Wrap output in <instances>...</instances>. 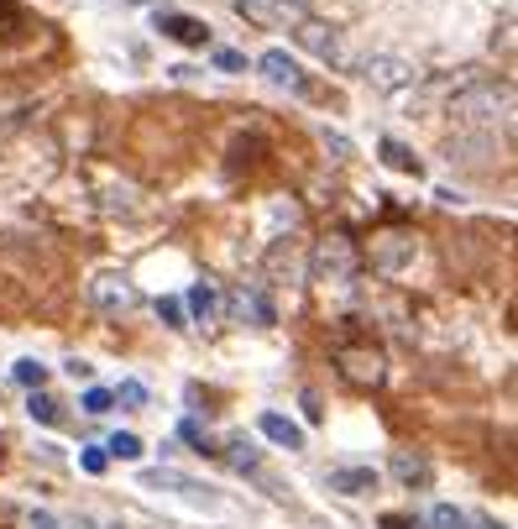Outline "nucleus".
<instances>
[{
	"label": "nucleus",
	"mask_w": 518,
	"mask_h": 529,
	"mask_svg": "<svg viewBox=\"0 0 518 529\" xmlns=\"http://www.w3.org/2000/svg\"><path fill=\"white\" fill-rule=\"evenodd\" d=\"M513 110H518V100L508 85H472L451 100V116H456L461 127H493V121L513 116Z\"/></svg>",
	"instance_id": "f257e3e1"
},
{
	"label": "nucleus",
	"mask_w": 518,
	"mask_h": 529,
	"mask_svg": "<svg viewBox=\"0 0 518 529\" xmlns=\"http://www.w3.org/2000/svg\"><path fill=\"white\" fill-rule=\"evenodd\" d=\"M310 268H314V278L346 283V278H356V268H361V252L351 247V236H320L314 252H310Z\"/></svg>",
	"instance_id": "f03ea898"
},
{
	"label": "nucleus",
	"mask_w": 518,
	"mask_h": 529,
	"mask_svg": "<svg viewBox=\"0 0 518 529\" xmlns=\"http://www.w3.org/2000/svg\"><path fill=\"white\" fill-rule=\"evenodd\" d=\"M361 79L382 95H398V89H409L419 79L414 64L409 58H393V53H372V58H361Z\"/></svg>",
	"instance_id": "7ed1b4c3"
},
{
	"label": "nucleus",
	"mask_w": 518,
	"mask_h": 529,
	"mask_svg": "<svg viewBox=\"0 0 518 529\" xmlns=\"http://www.w3.org/2000/svg\"><path fill=\"white\" fill-rule=\"evenodd\" d=\"M89 304L105 315H126V310H137V289L121 273H95L89 278Z\"/></svg>",
	"instance_id": "20e7f679"
},
{
	"label": "nucleus",
	"mask_w": 518,
	"mask_h": 529,
	"mask_svg": "<svg viewBox=\"0 0 518 529\" xmlns=\"http://www.w3.org/2000/svg\"><path fill=\"white\" fill-rule=\"evenodd\" d=\"M335 361H340V372L356 388H382V378H388V367H382V357L372 346H346V351H335Z\"/></svg>",
	"instance_id": "39448f33"
},
{
	"label": "nucleus",
	"mask_w": 518,
	"mask_h": 529,
	"mask_svg": "<svg viewBox=\"0 0 518 529\" xmlns=\"http://www.w3.org/2000/svg\"><path fill=\"white\" fill-rule=\"evenodd\" d=\"M293 43L314 53V58H340V26L320 22V16H304V22L293 26Z\"/></svg>",
	"instance_id": "423d86ee"
},
{
	"label": "nucleus",
	"mask_w": 518,
	"mask_h": 529,
	"mask_svg": "<svg viewBox=\"0 0 518 529\" xmlns=\"http://www.w3.org/2000/svg\"><path fill=\"white\" fill-rule=\"evenodd\" d=\"M257 68L268 74L278 89H289V95H304V68L293 64V53H283V47H268L262 58H257Z\"/></svg>",
	"instance_id": "0eeeda50"
},
{
	"label": "nucleus",
	"mask_w": 518,
	"mask_h": 529,
	"mask_svg": "<svg viewBox=\"0 0 518 529\" xmlns=\"http://www.w3.org/2000/svg\"><path fill=\"white\" fill-rule=\"evenodd\" d=\"M230 315L241 320V325H251V331H262V325H272V299L262 294V289H230Z\"/></svg>",
	"instance_id": "6e6552de"
},
{
	"label": "nucleus",
	"mask_w": 518,
	"mask_h": 529,
	"mask_svg": "<svg viewBox=\"0 0 518 529\" xmlns=\"http://www.w3.org/2000/svg\"><path fill=\"white\" fill-rule=\"evenodd\" d=\"M236 5H241V16H251L257 26H278V22L299 26L304 22V11H299L293 0H236Z\"/></svg>",
	"instance_id": "1a4fd4ad"
},
{
	"label": "nucleus",
	"mask_w": 518,
	"mask_h": 529,
	"mask_svg": "<svg viewBox=\"0 0 518 529\" xmlns=\"http://www.w3.org/2000/svg\"><path fill=\"white\" fill-rule=\"evenodd\" d=\"M157 32L173 37V43H188V47H205L209 43V26L199 22V16H178V11H163V16H157Z\"/></svg>",
	"instance_id": "9d476101"
},
{
	"label": "nucleus",
	"mask_w": 518,
	"mask_h": 529,
	"mask_svg": "<svg viewBox=\"0 0 518 529\" xmlns=\"http://www.w3.org/2000/svg\"><path fill=\"white\" fill-rule=\"evenodd\" d=\"M414 257V236H382L372 247V268L377 273H393V268H403Z\"/></svg>",
	"instance_id": "9b49d317"
},
{
	"label": "nucleus",
	"mask_w": 518,
	"mask_h": 529,
	"mask_svg": "<svg viewBox=\"0 0 518 529\" xmlns=\"http://www.w3.org/2000/svg\"><path fill=\"white\" fill-rule=\"evenodd\" d=\"M257 430H262L272 445H283V451H299V445H304V430H299L289 414H272V409L262 414V420H257Z\"/></svg>",
	"instance_id": "f8f14e48"
},
{
	"label": "nucleus",
	"mask_w": 518,
	"mask_h": 529,
	"mask_svg": "<svg viewBox=\"0 0 518 529\" xmlns=\"http://www.w3.org/2000/svg\"><path fill=\"white\" fill-rule=\"evenodd\" d=\"M393 477L403 487H424V483H430V462H419V456H409V451H398V456H393Z\"/></svg>",
	"instance_id": "ddd939ff"
},
{
	"label": "nucleus",
	"mask_w": 518,
	"mask_h": 529,
	"mask_svg": "<svg viewBox=\"0 0 518 529\" xmlns=\"http://www.w3.org/2000/svg\"><path fill=\"white\" fill-rule=\"evenodd\" d=\"M330 487H335V493H356V498H361V493H372V487H377V472H372V466H356V472H335Z\"/></svg>",
	"instance_id": "4468645a"
},
{
	"label": "nucleus",
	"mask_w": 518,
	"mask_h": 529,
	"mask_svg": "<svg viewBox=\"0 0 518 529\" xmlns=\"http://www.w3.org/2000/svg\"><path fill=\"white\" fill-rule=\"evenodd\" d=\"M226 462L236 466V472H257V445H251L247 435H230V441H226Z\"/></svg>",
	"instance_id": "2eb2a0df"
},
{
	"label": "nucleus",
	"mask_w": 518,
	"mask_h": 529,
	"mask_svg": "<svg viewBox=\"0 0 518 529\" xmlns=\"http://www.w3.org/2000/svg\"><path fill=\"white\" fill-rule=\"evenodd\" d=\"M382 163H388V168H398V173H419V158H409V148H403V142H393V137H382Z\"/></svg>",
	"instance_id": "dca6fc26"
},
{
	"label": "nucleus",
	"mask_w": 518,
	"mask_h": 529,
	"mask_svg": "<svg viewBox=\"0 0 518 529\" xmlns=\"http://www.w3.org/2000/svg\"><path fill=\"white\" fill-rule=\"evenodd\" d=\"M26 414L37 424H58V399H47V393H37L32 388V399H26Z\"/></svg>",
	"instance_id": "f3484780"
},
{
	"label": "nucleus",
	"mask_w": 518,
	"mask_h": 529,
	"mask_svg": "<svg viewBox=\"0 0 518 529\" xmlns=\"http://www.w3.org/2000/svg\"><path fill=\"white\" fill-rule=\"evenodd\" d=\"M105 445H110V456H121V462H137V456H142V441H137L131 430H116Z\"/></svg>",
	"instance_id": "a211bd4d"
},
{
	"label": "nucleus",
	"mask_w": 518,
	"mask_h": 529,
	"mask_svg": "<svg viewBox=\"0 0 518 529\" xmlns=\"http://www.w3.org/2000/svg\"><path fill=\"white\" fill-rule=\"evenodd\" d=\"M147 487H173V493H194V477H178V472H147Z\"/></svg>",
	"instance_id": "6ab92c4d"
},
{
	"label": "nucleus",
	"mask_w": 518,
	"mask_h": 529,
	"mask_svg": "<svg viewBox=\"0 0 518 529\" xmlns=\"http://www.w3.org/2000/svg\"><path fill=\"white\" fill-rule=\"evenodd\" d=\"M110 409H116V393L110 388H89L84 393V414H110Z\"/></svg>",
	"instance_id": "aec40b11"
},
{
	"label": "nucleus",
	"mask_w": 518,
	"mask_h": 529,
	"mask_svg": "<svg viewBox=\"0 0 518 529\" xmlns=\"http://www.w3.org/2000/svg\"><path fill=\"white\" fill-rule=\"evenodd\" d=\"M430 529H472V524H466V514H461V508L440 504V508H435V519H430Z\"/></svg>",
	"instance_id": "412c9836"
},
{
	"label": "nucleus",
	"mask_w": 518,
	"mask_h": 529,
	"mask_svg": "<svg viewBox=\"0 0 518 529\" xmlns=\"http://www.w3.org/2000/svg\"><path fill=\"white\" fill-rule=\"evenodd\" d=\"M188 310H194V320H209V315H215V294H209L205 283H199V289H188Z\"/></svg>",
	"instance_id": "4be33fe9"
},
{
	"label": "nucleus",
	"mask_w": 518,
	"mask_h": 529,
	"mask_svg": "<svg viewBox=\"0 0 518 529\" xmlns=\"http://www.w3.org/2000/svg\"><path fill=\"white\" fill-rule=\"evenodd\" d=\"M42 378H47L42 361H16V382H21V388H42Z\"/></svg>",
	"instance_id": "5701e85b"
},
{
	"label": "nucleus",
	"mask_w": 518,
	"mask_h": 529,
	"mask_svg": "<svg viewBox=\"0 0 518 529\" xmlns=\"http://www.w3.org/2000/svg\"><path fill=\"white\" fill-rule=\"evenodd\" d=\"M116 403H121V409H142L147 388H142V382H121V388H116Z\"/></svg>",
	"instance_id": "b1692460"
},
{
	"label": "nucleus",
	"mask_w": 518,
	"mask_h": 529,
	"mask_svg": "<svg viewBox=\"0 0 518 529\" xmlns=\"http://www.w3.org/2000/svg\"><path fill=\"white\" fill-rule=\"evenodd\" d=\"M215 68H226V74H241V68H247V58H241L236 47H215Z\"/></svg>",
	"instance_id": "393cba45"
},
{
	"label": "nucleus",
	"mask_w": 518,
	"mask_h": 529,
	"mask_svg": "<svg viewBox=\"0 0 518 529\" xmlns=\"http://www.w3.org/2000/svg\"><path fill=\"white\" fill-rule=\"evenodd\" d=\"M79 466H84V472H95V477H100L105 466H110V451H95V445H89V451L79 456Z\"/></svg>",
	"instance_id": "a878e982"
},
{
	"label": "nucleus",
	"mask_w": 518,
	"mask_h": 529,
	"mask_svg": "<svg viewBox=\"0 0 518 529\" xmlns=\"http://www.w3.org/2000/svg\"><path fill=\"white\" fill-rule=\"evenodd\" d=\"M178 435H184V441H194V451H215V445H205V430H199V420H184V424H178Z\"/></svg>",
	"instance_id": "bb28decb"
},
{
	"label": "nucleus",
	"mask_w": 518,
	"mask_h": 529,
	"mask_svg": "<svg viewBox=\"0 0 518 529\" xmlns=\"http://www.w3.org/2000/svg\"><path fill=\"white\" fill-rule=\"evenodd\" d=\"M157 315H163L168 325H184V304H178V299H157Z\"/></svg>",
	"instance_id": "cd10ccee"
},
{
	"label": "nucleus",
	"mask_w": 518,
	"mask_h": 529,
	"mask_svg": "<svg viewBox=\"0 0 518 529\" xmlns=\"http://www.w3.org/2000/svg\"><path fill=\"white\" fill-rule=\"evenodd\" d=\"M299 403H304V414H310V420H320V393H304Z\"/></svg>",
	"instance_id": "c85d7f7f"
},
{
	"label": "nucleus",
	"mask_w": 518,
	"mask_h": 529,
	"mask_svg": "<svg viewBox=\"0 0 518 529\" xmlns=\"http://www.w3.org/2000/svg\"><path fill=\"white\" fill-rule=\"evenodd\" d=\"M382 529H419V524H414V519H403V514H398V519L388 514V519H382Z\"/></svg>",
	"instance_id": "c756f323"
},
{
	"label": "nucleus",
	"mask_w": 518,
	"mask_h": 529,
	"mask_svg": "<svg viewBox=\"0 0 518 529\" xmlns=\"http://www.w3.org/2000/svg\"><path fill=\"white\" fill-rule=\"evenodd\" d=\"M32 529H58V519L53 514H32Z\"/></svg>",
	"instance_id": "7c9ffc66"
},
{
	"label": "nucleus",
	"mask_w": 518,
	"mask_h": 529,
	"mask_svg": "<svg viewBox=\"0 0 518 529\" xmlns=\"http://www.w3.org/2000/svg\"><path fill=\"white\" fill-rule=\"evenodd\" d=\"M472 529H503L498 519H482V524H472Z\"/></svg>",
	"instance_id": "2f4dec72"
}]
</instances>
